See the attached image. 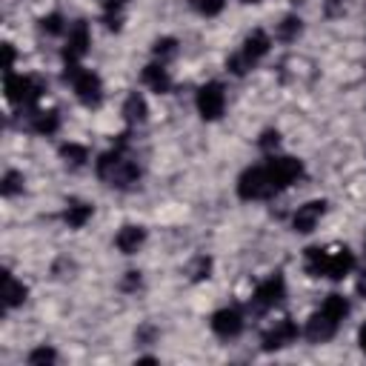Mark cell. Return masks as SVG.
Here are the masks:
<instances>
[{"label": "cell", "mask_w": 366, "mask_h": 366, "mask_svg": "<svg viewBox=\"0 0 366 366\" xmlns=\"http://www.w3.org/2000/svg\"><path fill=\"white\" fill-rule=\"evenodd\" d=\"M306 272L312 277H332V280H343L352 269H355V254L346 246H332V249H320V246H309L306 249Z\"/></svg>", "instance_id": "6da1fadb"}, {"label": "cell", "mask_w": 366, "mask_h": 366, "mask_svg": "<svg viewBox=\"0 0 366 366\" xmlns=\"http://www.w3.org/2000/svg\"><path fill=\"white\" fill-rule=\"evenodd\" d=\"M97 174L114 186V189H132L140 180V169L137 163H132L129 157H123V149H112L106 154L97 157Z\"/></svg>", "instance_id": "7a4b0ae2"}, {"label": "cell", "mask_w": 366, "mask_h": 366, "mask_svg": "<svg viewBox=\"0 0 366 366\" xmlns=\"http://www.w3.org/2000/svg\"><path fill=\"white\" fill-rule=\"evenodd\" d=\"M63 77L74 86V94H77V100L83 106H100V100H103V83H100V77L94 71L80 69L77 63H66Z\"/></svg>", "instance_id": "3957f363"}, {"label": "cell", "mask_w": 366, "mask_h": 366, "mask_svg": "<svg viewBox=\"0 0 366 366\" xmlns=\"http://www.w3.org/2000/svg\"><path fill=\"white\" fill-rule=\"evenodd\" d=\"M269 46H272L269 34L257 29V31H252V34L243 40L240 51H237V54H232L226 66H229L234 74H246V71H249V69H252V66H254V63H257V60H260V57L269 51Z\"/></svg>", "instance_id": "277c9868"}, {"label": "cell", "mask_w": 366, "mask_h": 366, "mask_svg": "<svg viewBox=\"0 0 366 366\" xmlns=\"http://www.w3.org/2000/svg\"><path fill=\"white\" fill-rule=\"evenodd\" d=\"M46 92V83L40 77H29V74H6V97L14 106H31L40 100V94Z\"/></svg>", "instance_id": "5b68a950"}, {"label": "cell", "mask_w": 366, "mask_h": 366, "mask_svg": "<svg viewBox=\"0 0 366 366\" xmlns=\"http://www.w3.org/2000/svg\"><path fill=\"white\" fill-rule=\"evenodd\" d=\"M237 194H240V200H263V197L277 194L274 186H272V180H269L266 166H252V169H246V172L237 177Z\"/></svg>", "instance_id": "8992f818"}, {"label": "cell", "mask_w": 366, "mask_h": 366, "mask_svg": "<svg viewBox=\"0 0 366 366\" xmlns=\"http://www.w3.org/2000/svg\"><path fill=\"white\" fill-rule=\"evenodd\" d=\"M269 172V180L274 186V192H283L286 186H292L300 174H303V163L297 157H272L263 163Z\"/></svg>", "instance_id": "52a82bcc"}, {"label": "cell", "mask_w": 366, "mask_h": 366, "mask_svg": "<svg viewBox=\"0 0 366 366\" xmlns=\"http://www.w3.org/2000/svg\"><path fill=\"white\" fill-rule=\"evenodd\" d=\"M283 297H286V280H283V274H269L263 283H257V289L252 295V303L257 306V312H266V309L283 303Z\"/></svg>", "instance_id": "ba28073f"}, {"label": "cell", "mask_w": 366, "mask_h": 366, "mask_svg": "<svg viewBox=\"0 0 366 366\" xmlns=\"http://www.w3.org/2000/svg\"><path fill=\"white\" fill-rule=\"evenodd\" d=\"M223 106H226V94L220 83H206L197 89V112L203 120H217L223 114Z\"/></svg>", "instance_id": "9c48e42d"}, {"label": "cell", "mask_w": 366, "mask_h": 366, "mask_svg": "<svg viewBox=\"0 0 366 366\" xmlns=\"http://www.w3.org/2000/svg\"><path fill=\"white\" fill-rule=\"evenodd\" d=\"M297 335H300L297 323H295L292 317H280V320H274V326H272V329H266V332H263V349H266V352L283 349V346L295 343V340H297Z\"/></svg>", "instance_id": "30bf717a"}, {"label": "cell", "mask_w": 366, "mask_h": 366, "mask_svg": "<svg viewBox=\"0 0 366 366\" xmlns=\"http://www.w3.org/2000/svg\"><path fill=\"white\" fill-rule=\"evenodd\" d=\"M89 43H92V34H89L86 20L71 23V29H69V40H66V49H63V60H66V63H77V60L89 51Z\"/></svg>", "instance_id": "8fae6325"}, {"label": "cell", "mask_w": 366, "mask_h": 366, "mask_svg": "<svg viewBox=\"0 0 366 366\" xmlns=\"http://www.w3.org/2000/svg\"><path fill=\"white\" fill-rule=\"evenodd\" d=\"M323 212H326V200H309V203L297 206V212L292 217V229L297 234H309L317 226V220L323 217Z\"/></svg>", "instance_id": "7c38bea8"}, {"label": "cell", "mask_w": 366, "mask_h": 366, "mask_svg": "<svg viewBox=\"0 0 366 366\" xmlns=\"http://www.w3.org/2000/svg\"><path fill=\"white\" fill-rule=\"evenodd\" d=\"M337 320H332L326 312H315L309 320H306V329H303V335H306V340H312V343H326V340H332L335 337V332H337Z\"/></svg>", "instance_id": "4fadbf2b"}, {"label": "cell", "mask_w": 366, "mask_h": 366, "mask_svg": "<svg viewBox=\"0 0 366 366\" xmlns=\"http://www.w3.org/2000/svg\"><path fill=\"white\" fill-rule=\"evenodd\" d=\"M212 332L220 335V337H234L243 332V315L237 309H217L212 315Z\"/></svg>", "instance_id": "5bb4252c"}, {"label": "cell", "mask_w": 366, "mask_h": 366, "mask_svg": "<svg viewBox=\"0 0 366 366\" xmlns=\"http://www.w3.org/2000/svg\"><path fill=\"white\" fill-rule=\"evenodd\" d=\"M140 77H143V83H146L152 92H157V94H166V92L172 89V77H169V71L163 69V63H149Z\"/></svg>", "instance_id": "9a60e30c"}, {"label": "cell", "mask_w": 366, "mask_h": 366, "mask_svg": "<svg viewBox=\"0 0 366 366\" xmlns=\"http://www.w3.org/2000/svg\"><path fill=\"white\" fill-rule=\"evenodd\" d=\"M143 240H146V229L143 226H123L117 232V237H114V243H117V249L123 254H134L143 246Z\"/></svg>", "instance_id": "2e32d148"}, {"label": "cell", "mask_w": 366, "mask_h": 366, "mask_svg": "<svg viewBox=\"0 0 366 366\" xmlns=\"http://www.w3.org/2000/svg\"><path fill=\"white\" fill-rule=\"evenodd\" d=\"M29 129L37 132V134H54L60 129V114L51 109V112H34L29 117Z\"/></svg>", "instance_id": "e0dca14e"}, {"label": "cell", "mask_w": 366, "mask_h": 366, "mask_svg": "<svg viewBox=\"0 0 366 366\" xmlns=\"http://www.w3.org/2000/svg\"><path fill=\"white\" fill-rule=\"evenodd\" d=\"M146 100H143V94H137V92H132L129 97H126V103H123V117H126V123H143L146 120Z\"/></svg>", "instance_id": "ac0fdd59"}, {"label": "cell", "mask_w": 366, "mask_h": 366, "mask_svg": "<svg viewBox=\"0 0 366 366\" xmlns=\"http://www.w3.org/2000/svg\"><path fill=\"white\" fill-rule=\"evenodd\" d=\"M3 297H6V309H14L26 300V286L14 280L9 272H3Z\"/></svg>", "instance_id": "d6986e66"}, {"label": "cell", "mask_w": 366, "mask_h": 366, "mask_svg": "<svg viewBox=\"0 0 366 366\" xmlns=\"http://www.w3.org/2000/svg\"><path fill=\"white\" fill-rule=\"evenodd\" d=\"M320 312H326L332 320H343L346 315H349V300L343 297V295H337V292H332V295H326V300H323V306H320Z\"/></svg>", "instance_id": "ffe728a7"}, {"label": "cell", "mask_w": 366, "mask_h": 366, "mask_svg": "<svg viewBox=\"0 0 366 366\" xmlns=\"http://www.w3.org/2000/svg\"><path fill=\"white\" fill-rule=\"evenodd\" d=\"M92 217V206L89 203H69V209L63 212V220L69 223V229H80V226H86V220Z\"/></svg>", "instance_id": "44dd1931"}, {"label": "cell", "mask_w": 366, "mask_h": 366, "mask_svg": "<svg viewBox=\"0 0 366 366\" xmlns=\"http://www.w3.org/2000/svg\"><path fill=\"white\" fill-rule=\"evenodd\" d=\"M60 157H63L66 163H71V166H83V163L89 160V149L80 146V143H63V146H60Z\"/></svg>", "instance_id": "7402d4cb"}, {"label": "cell", "mask_w": 366, "mask_h": 366, "mask_svg": "<svg viewBox=\"0 0 366 366\" xmlns=\"http://www.w3.org/2000/svg\"><path fill=\"white\" fill-rule=\"evenodd\" d=\"M297 34H300V17H295V14L283 17V23L277 26V37L280 40H295Z\"/></svg>", "instance_id": "603a6c76"}, {"label": "cell", "mask_w": 366, "mask_h": 366, "mask_svg": "<svg viewBox=\"0 0 366 366\" xmlns=\"http://www.w3.org/2000/svg\"><path fill=\"white\" fill-rule=\"evenodd\" d=\"M209 272H212V260H209L206 254L194 257V260H192V266H189L192 280H203V277H209Z\"/></svg>", "instance_id": "cb8c5ba5"}, {"label": "cell", "mask_w": 366, "mask_h": 366, "mask_svg": "<svg viewBox=\"0 0 366 366\" xmlns=\"http://www.w3.org/2000/svg\"><path fill=\"white\" fill-rule=\"evenodd\" d=\"M54 360H57V352L49 349V346H40V349L29 352V363L31 366H46V363H54Z\"/></svg>", "instance_id": "d4e9b609"}, {"label": "cell", "mask_w": 366, "mask_h": 366, "mask_svg": "<svg viewBox=\"0 0 366 366\" xmlns=\"http://www.w3.org/2000/svg\"><path fill=\"white\" fill-rule=\"evenodd\" d=\"M152 51H154L160 60H166V57H172V54L177 51V40H174V37H160V40H154Z\"/></svg>", "instance_id": "484cf974"}, {"label": "cell", "mask_w": 366, "mask_h": 366, "mask_svg": "<svg viewBox=\"0 0 366 366\" xmlns=\"http://www.w3.org/2000/svg\"><path fill=\"white\" fill-rule=\"evenodd\" d=\"M23 189V177L17 174V172H6V177H3V186H0V192L6 194V197H11L14 192H20Z\"/></svg>", "instance_id": "4316f807"}, {"label": "cell", "mask_w": 366, "mask_h": 366, "mask_svg": "<svg viewBox=\"0 0 366 366\" xmlns=\"http://www.w3.org/2000/svg\"><path fill=\"white\" fill-rule=\"evenodd\" d=\"M223 6H226V0H194V9H197L200 14H206V17L220 14V11H223Z\"/></svg>", "instance_id": "83f0119b"}, {"label": "cell", "mask_w": 366, "mask_h": 366, "mask_svg": "<svg viewBox=\"0 0 366 366\" xmlns=\"http://www.w3.org/2000/svg\"><path fill=\"white\" fill-rule=\"evenodd\" d=\"M40 29L46 31V34H60L63 31V17L54 11V14H46L43 20H40Z\"/></svg>", "instance_id": "f1b7e54d"}, {"label": "cell", "mask_w": 366, "mask_h": 366, "mask_svg": "<svg viewBox=\"0 0 366 366\" xmlns=\"http://www.w3.org/2000/svg\"><path fill=\"white\" fill-rule=\"evenodd\" d=\"M257 143H260V149H274V146L280 143V134H277L274 129H269V132H263V134H260V140H257Z\"/></svg>", "instance_id": "f546056e"}, {"label": "cell", "mask_w": 366, "mask_h": 366, "mask_svg": "<svg viewBox=\"0 0 366 366\" xmlns=\"http://www.w3.org/2000/svg\"><path fill=\"white\" fill-rule=\"evenodd\" d=\"M123 3H126V0H100V6L106 9V14H117V11L123 9Z\"/></svg>", "instance_id": "4dcf8cb0"}, {"label": "cell", "mask_w": 366, "mask_h": 366, "mask_svg": "<svg viewBox=\"0 0 366 366\" xmlns=\"http://www.w3.org/2000/svg\"><path fill=\"white\" fill-rule=\"evenodd\" d=\"M3 51H6V71H11V69H14V46H11V43H6V46H3Z\"/></svg>", "instance_id": "1f68e13d"}, {"label": "cell", "mask_w": 366, "mask_h": 366, "mask_svg": "<svg viewBox=\"0 0 366 366\" xmlns=\"http://www.w3.org/2000/svg\"><path fill=\"white\" fill-rule=\"evenodd\" d=\"M129 277H126V283H123V289H134V286H140V272H126Z\"/></svg>", "instance_id": "d6a6232c"}, {"label": "cell", "mask_w": 366, "mask_h": 366, "mask_svg": "<svg viewBox=\"0 0 366 366\" xmlns=\"http://www.w3.org/2000/svg\"><path fill=\"white\" fill-rule=\"evenodd\" d=\"M357 295H360V297H366V272L357 277Z\"/></svg>", "instance_id": "836d02e7"}, {"label": "cell", "mask_w": 366, "mask_h": 366, "mask_svg": "<svg viewBox=\"0 0 366 366\" xmlns=\"http://www.w3.org/2000/svg\"><path fill=\"white\" fill-rule=\"evenodd\" d=\"M357 343H360V349L366 352V323L360 326V332H357Z\"/></svg>", "instance_id": "e575fe53"}, {"label": "cell", "mask_w": 366, "mask_h": 366, "mask_svg": "<svg viewBox=\"0 0 366 366\" xmlns=\"http://www.w3.org/2000/svg\"><path fill=\"white\" fill-rule=\"evenodd\" d=\"M243 3H257V0H243Z\"/></svg>", "instance_id": "d590c367"}]
</instances>
